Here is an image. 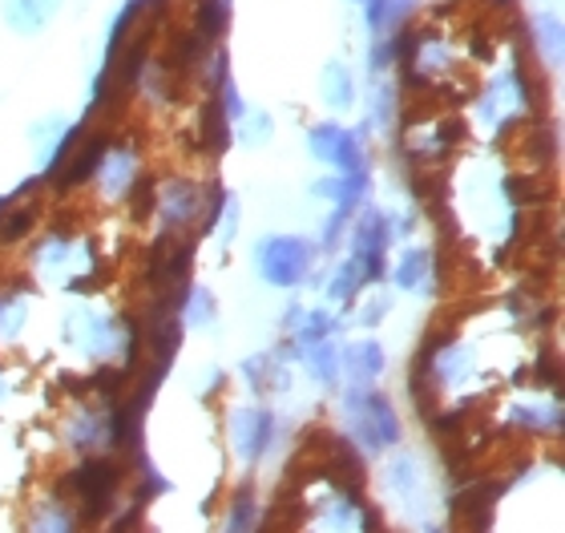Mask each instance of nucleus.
Listing matches in <instances>:
<instances>
[{
    "label": "nucleus",
    "instance_id": "18",
    "mask_svg": "<svg viewBox=\"0 0 565 533\" xmlns=\"http://www.w3.org/2000/svg\"><path fill=\"white\" fill-rule=\"evenodd\" d=\"M372 170L367 174H323L311 182V194L316 199H328L335 211H348L355 214L360 206H367V199H372Z\"/></svg>",
    "mask_w": 565,
    "mask_h": 533
},
{
    "label": "nucleus",
    "instance_id": "10",
    "mask_svg": "<svg viewBox=\"0 0 565 533\" xmlns=\"http://www.w3.org/2000/svg\"><path fill=\"white\" fill-rule=\"evenodd\" d=\"M226 428H231V445H235L238 461L255 465L271 449L275 433H279V416L267 404H238L235 413L226 416Z\"/></svg>",
    "mask_w": 565,
    "mask_h": 533
},
{
    "label": "nucleus",
    "instance_id": "35",
    "mask_svg": "<svg viewBox=\"0 0 565 533\" xmlns=\"http://www.w3.org/2000/svg\"><path fill=\"white\" fill-rule=\"evenodd\" d=\"M153 186H158V178H153L150 170H141L138 182H134L130 194H126V206H130L134 223H150L153 218Z\"/></svg>",
    "mask_w": 565,
    "mask_h": 533
},
{
    "label": "nucleus",
    "instance_id": "25",
    "mask_svg": "<svg viewBox=\"0 0 565 533\" xmlns=\"http://www.w3.org/2000/svg\"><path fill=\"white\" fill-rule=\"evenodd\" d=\"M436 267H440V263H436V255L428 247H404L401 255H396V263H388V279L401 287V291H420V287H428Z\"/></svg>",
    "mask_w": 565,
    "mask_h": 533
},
{
    "label": "nucleus",
    "instance_id": "24",
    "mask_svg": "<svg viewBox=\"0 0 565 533\" xmlns=\"http://www.w3.org/2000/svg\"><path fill=\"white\" fill-rule=\"evenodd\" d=\"M235 21V0H194L190 4V29L206 41V45H223Z\"/></svg>",
    "mask_w": 565,
    "mask_h": 533
},
{
    "label": "nucleus",
    "instance_id": "16",
    "mask_svg": "<svg viewBox=\"0 0 565 533\" xmlns=\"http://www.w3.org/2000/svg\"><path fill=\"white\" fill-rule=\"evenodd\" d=\"M65 12V0H0V21L12 36L49 33Z\"/></svg>",
    "mask_w": 565,
    "mask_h": 533
},
{
    "label": "nucleus",
    "instance_id": "12",
    "mask_svg": "<svg viewBox=\"0 0 565 533\" xmlns=\"http://www.w3.org/2000/svg\"><path fill=\"white\" fill-rule=\"evenodd\" d=\"M141 174V150L134 138H109L106 154H102V167H97L94 182L102 190L106 202H126L130 186Z\"/></svg>",
    "mask_w": 565,
    "mask_h": 533
},
{
    "label": "nucleus",
    "instance_id": "17",
    "mask_svg": "<svg viewBox=\"0 0 565 533\" xmlns=\"http://www.w3.org/2000/svg\"><path fill=\"white\" fill-rule=\"evenodd\" d=\"M319 102L331 114H355V106H360V73L343 57L323 61V70H319Z\"/></svg>",
    "mask_w": 565,
    "mask_h": 533
},
{
    "label": "nucleus",
    "instance_id": "4",
    "mask_svg": "<svg viewBox=\"0 0 565 533\" xmlns=\"http://www.w3.org/2000/svg\"><path fill=\"white\" fill-rule=\"evenodd\" d=\"M319 247L307 235H263L255 243V271L275 291H295L316 271Z\"/></svg>",
    "mask_w": 565,
    "mask_h": 533
},
{
    "label": "nucleus",
    "instance_id": "22",
    "mask_svg": "<svg viewBox=\"0 0 565 533\" xmlns=\"http://www.w3.org/2000/svg\"><path fill=\"white\" fill-rule=\"evenodd\" d=\"M509 433H530V437H557L565 425L562 404H509Z\"/></svg>",
    "mask_w": 565,
    "mask_h": 533
},
{
    "label": "nucleus",
    "instance_id": "6",
    "mask_svg": "<svg viewBox=\"0 0 565 533\" xmlns=\"http://www.w3.org/2000/svg\"><path fill=\"white\" fill-rule=\"evenodd\" d=\"M307 154L316 158L319 167H328L331 174H367L372 170V150L360 126H343V121H311L303 134Z\"/></svg>",
    "mask_w": 565,
    "mask_h": 533
},
{
    "label": "nucleus",
    "instance_id": "11",
    "mask_svg": "<svg viewBox=\"0 0 565 533\" xmlns=\"http://www.w3.org/2000/svg\"><path fill=\"white\" fill-rule=\"evenodd\" d=\"M364 109V121H360V134L364 138H380V134H396L404 118V89L392 77H367L360 85V106Z\"/></svg>",
    "mask_w": 565,
    "mask_h": 533
},
{
    "label": "nucleus",
    "instance_id": "13",
    "mask_svg": "<svg viewBox=\"0 0 565 533\" xmlns=\"http://www.w3.org/2000/svg\"><path fill=\"white\" fill-rule=\"evenodd\" d=\"M352 255H388L392 243H396V226H392V211L384 206H360L352 214V226H348V238H343Z\"/></svg>",
    "mask_w": 565,
    "mask_h": 533
},
{
    "label": "nucleus",
    "instance_id": "20",
    "mask_svg": "<svg viewBox=\"0 0 565 533\" xmlns=\"http://www.w3.org/2000/svg\"><path fill=\"white\" fill-rule=\"evenodd\" d=\"M420 0H364L360 4V21H364L367 41L372 36H396L404 24L416 21Z\"/></svg>",
    "mask_w": 565,
    "mask_h": 533
},
{
    "label": "nucleus",
    "instance_id": "31",
    "mask_svg": "<svg viewBox=\"0 0 565 533\" xmlns=\"http://www.w3.org/2000/svg\"><path fill=\"white\" fill-rule=\"evenodd\" d=\"M275 138V114L263 106H247L243 109V118L235 121V142L250 146V150H263V146H271Z\"/></svg>",
    "mask_w": 565,
    "mask_h": 533
},
{
    "label": "nucleus",
    "instance_id": "5",
    "mask_svg": "<svg viewBox=\"0 0 565 533\" xmlns=\"http://www.w3.org/2000/svg\"><path fill=\"white\" fill-rule=\"evenodd\" d=\"M126 328H130V311L106 316V311H97V308H73V311H65L61 340H65L73 352H82L85 360L106 364V360L121 355V348H126ZM114 364H118V360H114Z\"/></svg>",
    "mask_w": 565,
    "mask_h": 533
},
{
    "label": "nucleus",
    "instance_id": "26",
    "mask_svg": "<svg viewBox=\"0 0 565 533\" xmlns=\"http://www.w3.org/2000/svg\"><path fill=\"white\" fill-rule=\"evenodd\" d=\"M29 279H12L0 287V344L21 340L24 323H29Z\"/></svg>",
    "mask_w": 565,
    "mask_h": 533
},
{
    "label": "nucleus",
    "instance_id": "30",
    "mask_svg": "<svg viewBox=\"0 0 565 533\" xmlns=\"http://www.w3.org/2000/svg\"><path fill=\"white\" fill-rule=\"evenodd\" d=\"M73 259V231H65V226H53L41 243H36V250H33V267L36 275H49V271H61L65 263Z\"/></svg>",
    "mask_w": 565,
    "mask_h": 533
},
{
    "label": "nucleus",
    "instance_id": "3",
    "mask_svg": "<svg viewBox=\"0 0 565 533\" xmlns=\"http://www.w3.org/2000/svg\"><path fill=\"white\" fill-rule=\"evenodd\" d=\"M340 413L360 449L388 452L401 445V437H404L401 413H396V404H392L388 392H380L376 384H348V388L340 392Z\"/></svg>",
    "mask_w": 565,
    "mask_h": 533
},
{
    "label": "nucleus",
    "instance_id": "39",
    "mask_svg": "<svg viewBox=\"0 0 565 533\" xmlns=\"http://www.w3.org/2000/svg\"><path fill=\"white\" fill-rule=\"evenodd\" d=\"M533 376L537 384H545L550 392H562V364H557V352H542L537 364H533Z\"/></svg>",
    "mask_w": 565,
    "mask_h": 533
},
{
    "label": "nucleus",
    "instance_id": "37",
    "mask_svg": "<svg viewBox=\"0 0 565 533\" xmlns=\"http://www.w3.org/2000/svg\"><path fill=\"white\" fill-rule=\"evenodd\" d=\"M238 223H243V206H238V199L231 194L223 206V214H218V223H214V235H218V243L226 247H235V238H238Z\"/></svg>",
    "mask_w": 565,
    "mask_h": 533
},
{
    "label": "nucleus",
    "instance_id": "14",
    "mask_svg": "<svg viewBox=\"0 0 565 533\" xmlns=\"http://www.w3.org/2000/svg\"><path fill=\"white\" fill-rule=\"evenodd\" d=\"M109 138H114V134H109L106 126H97V130L82 134V138H77V146L70 150V158H65L61 174L53 178V186H57V190H77V186H85V182H94Z\"/></svg>",
    "mask_w": 565,
    "mask_h": 533
},
{
    "label": "nucleus",
    "instance_id": "43",
    "mask_svg": "<svg viewBox=\"0 0 565 533\" xmlns=\"http://www.w3.org/2000/svg\"><path fill=\"white\" fill-rule=\"evenodd\" d=\"M428 533H445V530H428Z\"/></svg>",
    "mask_w": 565,
    "mask_h": 533
},
{
    "label": "nucleus",
    "instance_id": "9",
    "mask_svg": "<svg viewBox=\"0 0 565 533\" xmlns=\"http://www.w3.org/2000/svg\"><path fill=\"white\" fill-rule=\"evenodd\" d=\"M521 49H530L533 70L557 77L565 61V21L557 9H533L525 17V33H521Z\"/></svg>",
    "mask_w": 565,
    "mask_h": 533
},
{
    "label": "nucleus",
    "instance_id": "28",
    "mask_svg": "<svg viewBox=\"0 0 565 533\" xmlns=\"http://www.w3.org/2000/svg\"><path fill=\"white\" fill-rule=\"evenodd\" d=\"M178 320H182L186 332H206V328L218 320V296H214L211 287L190 284L182 303H178Z\"/></svg>",
    "mask_w": 565,
    "mask_h": 533
},
{
    "label": "nucleus",
    "instance_id": "32",
    "mask_svg": "<svg viewBox=\"0 0 565 533\" xmlns=\"http://www.w3.org/2000/svg\"><path fill=\"white\" fill-rule=\"evenodd\" d=\"M259 530V501H255V486H238L231 498V513H226V533H255Z\"/></svg>",
    "mask_w": 565,
    "mask_h": 533
},
{
    "label": "nucleus",
    "instance_id": "19",
    "mask_svg": "<svg viewBox=\"0 0 565 533\" xmlns=\"http://www.w3.org/2000/svg\"><path fill=\"white\" fill-rule=\"evenodd\" d=\"M388 367V352L380 340H352L340 348V376H348V384H376Z\"/></svg>",
    "mask_w": 565,
    "mask_h": 533
},
{
    "label": "nucleus",
    "instance_id": "33",
    "mask_svg": "<svg viewBox=\"0 0 565 533\" xmlns=\"http://www.w3.org/2000/svg\"><path fill=\"white\" fill-rule=\"evenodd\" d=\"M29 533H77V518L70 513L65 501H45L36 505L33 518H29Z\"/></svg>",
    "mask_w": 565,
    "mask_h": 533
},
{
    "label": "nucleus",
    "instance_id": "42",
    "mask_svg": "<svg viewBox=\"0 0 565 533\" xmlns=\"http://www.w3.org/2000/svg\"><path fill=\"white\" fill-rule=\"evenodd\" d=\"M348 4H364V0H348Z\"/></svg>",
    "mask_w": 565,
    "mask_h": 533
},
{
    "label": "nucleus",
    "instance_id": "15",
    "mask_svg": "<svg viewBox=\"0 0 565 533\" xmlns=\"http://www.w3.org/2000/svg\"><path fill=\"white\" fill-rule=\"evenodd\" d=\"M65 440L77 457L89 452H114L109 449V404H82L77 413L65 420Z\"/></svg>",
    "mask_w": 565,
    "mask_h": 533
},
{
    "label": "nucleus",
    "instance_id": "36",
    "mask_svg": "<svg viewBox=\"0 0 565 533\" xmlns=\"http://www.w3.org/2000/svg\"><path fill=\"white\" fill-rule=\"evenodd\" d=\"M388 486L401 493V498H413L416 489H420V469H416L413 457H396L388 465Z\"/></svg>",
    "mask_w": 565,
    "mask_h": 533
},
{
    "label": "nucleus",
    "instance_id": "21",
    "mask_svg": "<svg viewBox=\"0 0 565 533\" xmlns=\"http://www.w3.org/2000/svg\"><path fill=\"white\" fill-rule=\"evenodd\" d=\"M199 146L202 154L211 158H223L235 146V121H231V114L211 94H202L199 102Z\"/></svg>",
    "mask_w": 565,
    "mask_h": 533
},
{
    "label": "nucleus",
    "instance_id": "8",
    "mask_svg": "<svg viewBox=\"0 0 565 533\" xmlns=\"http://www.w3.org/2000/svg\"><path fill=\"white\" fill-rule=\"evenodd\" d=\"M388 284V255H343L323 271V296L340 308H352L367 287Z\"/></svg>",
    "mask_w": 565,
    "mask_h": 533
},
{
    "label": "nucleus",
    "instance_id": "2",
    "mask_svg": "<svg viewBox=\"0 0 565 533\" xmlns=\"http://www.w3.org/2000/svg\"><path fill=\"white\" fill-rule=\"evenodd\" d=\"M530 114H537V77H533L525 49L513 45L509 49V61L477 94V121L497 134H509L518 130Z\"/></svg>",
    "mask_w": 565,
    "mask_h": 533
},
{
    "label": "nucleus",
    "instance_id": "34",
    "mask_svg": "<svg viewBox=\"0 0 565 533\" xmlns=\"http://www.w3.org/2000/svg\"><path fill=\"white\" fill-rule=\"evenodd\" d=\"M392 70H396V36H372L364 49V82L392 77Z\"/></svg>",
    "mask_w": 565,
    "mask_h": 533
},
{
    "label": "nucleus",
    "instance_id": "38",
    "mask_svg": "<svg viewBox=\"0 0 565 533\" xmlns=\"http://www.w3.org/2000/svg\"><path fill=\"white\" fill-rule=\"evenodd\" d=\"M392 311V296H372L364 308L355 311V328H380V323L388 320Z\"/></svg>",
    "mask_w": 565,
    "mask_h": 533
},
{
    "label": "nucleus",
    "instance_id": "40",
    "mask_svg": "<svg viewBox=\"0 0 565 533\" xmlns=\"http://www.w3.org/2000/svg\"><path fill=\"white\" fill-rule=\"evenodd\" d=\"M303 320V303L299 299H291L287 308H282V316H279V328H282V335H291L295 332V323Z\"/></svg>",
    "mask_w": 565,
    "mask_h": 533
},
{
    "label": "nucleus",
    "instance_id": "41",
    "mask_svg": "<svg viewBox=\"0 0 565 533\" xmlns=\"http://www.w3.org/2000/svg\"><path fill=\"white\" fill-rule=\"evenodd\" d=\"M9 401V380H4V360H0V404Z\"/></svg>",
    "mask_w": 565,
    "mask_h": 533
},
{
    "label": "nucleus",
    "instance_id": "27",
    "mask_svg": "<svg viewBox=\"0 0 565 533\" xmlns=\"http://www.w3.org/2000/svg\"><path fill=\"white\" fill-rule=\"evenodd\" d=\"M36 218H41V206L36 199H12L9 206L0 211V247H17L36 231Z\"/></svg>",
    "mask_w": 565,
    "mask_h": 533
},
{
    "label": "nucleus",
    "instance_id": "23",
    "mask_svg": "<svg viewBox=\"0 0 565 533\" xmlns=\"http://www.w3.org/2000/svg\"><path fill=\"white\" fill-rule=\"evenodd\" d=\"M238 372H243V380L250 384L255 396H275V392H287V384H291V372H287V364H282L275 352L247 355V360L238 364Z\"/></svg>",
    "mask_w": 565,
    "mask_h": 533
},
{
    "label": "nucleus",
    "instance_id": "1",
    "mask_svg": "<svg viewBox=\"0 0 565 533\" xmlns=\"http://www.w3.org/2000/svg\"><path fill=\"white\" fill-rule=\"evenodd\" d=\"M134 465L126 457H114V452H89L82 457L77 469L57 481V501H77V522L85 533H97L109 522V513L118 510L121 501V481Z\"/></svg>",
    "mask_w": 565,
    "mask_h": 533
},
{
    "label": "nucleus",
    "instance_id": "29",
    "mask_svg": "<svg viewBox=\"0 0 565 533\" xmlns=\"http://www.w3.org/2000/svg\"><path fill=\"white\" fill-rule=\"evenodd\" d=\"M295 360L307 367V376L316 380L319 388H335V384H340V344L323 340V344L299 348Z\"/></svg>",
    "mask_w": 565,
    "mask_h": 533
},
{
    "label": "nucleus",
    "instance_id": "7",
    "mask_svg": "<svg viewBox=\"0 0 565 533\" xmlns=\"http://www.w3.org/2000/svg\"><path fill=\"white\" fill-rule=\"evenodd\" d=\"M206 206V186L190 174L158 178L153 186V214H158V235H199V218Z\"/></svg>",
    "mask_w": 565,
    "mask_h": 533
}]
</instances>
